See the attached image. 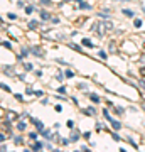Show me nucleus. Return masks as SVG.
<instances>
[{
  "instance_id": "f257e3e1",
  "label": "nucleus",
  "mask_w": 145,
  "mask_h": 152,
  "mask_svg": "<svg viewBox=\"0 0 145 152\" xmlns=\"http://www.w3.org/2000/svg\"><path fill=\"white\" fill-rule=\"evenodd\" d=\"M113 29V24L111 22H96L95 26H93V31L98 32V36H105L108 31H111Z\"/></svg>"
},
{
  "instance_id": "f03ea898",
  "label": "nucleus",
  "mask_w": 145,
  "mask_h": 152,
  "mask_svg": "<svg viewBox=\"0 0 145 152\" xmlns=\"http://www.w3.org/2000/svg\"><path fill=\"white\" fill-rule=\"evenodd\" d=\"M37 26H39V24H37L36 20H31V22H29V29H36Z\"/></svg>"
},
{
  "instance_id": "7ed1b4c3",
  "label": "nucleus",
  "mask_w": 145,
  "mask_h": 152,
  "mask_svg": "<svg viewBox=\"0 0 145 152\" xmlns=\"http://www.w3.org/2000/svg\"><path fill=\"white\" fill-rule=\"evenodd\" d=\"M41 17H42L44 20H47V19H49V14H47V12H44V10H41Z\"/></svg>"
},
{
  "instance_id": "20e7f679",
  "label": "nucleus",
  "mask_w": 145,
  "mask_h": 152,
  "mask_svg": "<svg viewBox=\"0 0 145 152\" xmlns=\"http://www.w3.org/2000/svg\"><path fill=\"white\" fill-rule=\"evenodd\" d=\"M32 53H36L37 56H42V51H41L39 48H32Z\"/></svg>"
},
{
  "instance_id": "39448f33",
  "label": "nucleus",
  "mask_w": 145,
  "mask_h": 152,
  "mask_svg": "<svg viewBox=\"0 0 145 152\" xmlns=\"http://www.w3.org/2000/svg\"><path fill=\"white\" fill-rule=\"evenodd\" d=\"M83 44H85V46H88V48H91V46H93L90 39H83Z\"/></svg>"
},
{
  "instance_id": "423d86ee",
  "label": "nucleus",
  "mask_w": 145,
  "mask_h": 152,
  "mask_svg": "<svg viewBox=\"0 0 145 152\" xmlns=\"http://www.w3.org/2000/svg\"><path fill=\"white\" fill-rule=\"evenodd\" d=\"M34 124H36V127H37L39 130H42V124H41V122H37V120H34Z\"/></svg>"
},
{
  "instance_id": "0eeeda50",
  "label": "nucleus",
  "mask_w": 145,
  "mask_h": 152,
  "mask_svg": "<svg viewBox=\"0 0 145 152\" xmlns=\"http://www.w3.org/2000/svg\"><path fill=\"white\" fill-rule=\"evenodd\" d=\"M17 129H19V130H24V129H26V124H24V122H20V124L17 125Z\"/></svg>"
},
{
  "instance_id": "6e6552de",
  "label": "nucleus",
  "mask_w": 145,
  "mask_h": 152,
  "mask_svg": "<svg viewBox=\"0 0 145 152\" xmlns=\"http://www.w3.org/2000/svg\"><path fill=\"white\" fill-rule=\"evenodd\" d=\"M32 149H34V151H37V149H42V144H41V142H37V144H36Z\"/></svg>"
},
{
  "instance_id": "1a4fd4ad",
  "label": "nucleus",
  "mask_w": 145,
  "mask_h": 152,
  "mask_svg": "<svg viewBox=\"0 0 145 152\" xmlns=\"http://www.w3.org/2000/svg\"><path fill=\"white\" fill-rule=\"evenodd\" d=\"M123 14H125L127 17H132V15H133V14H132V10H123Z\"/></svg>"
},
{
  "instance_id": "9d476101",
  "label": "nucleus",
  "mask_w": 145,
  "mask_h": 152,
  "mask_svg": "<svg viewBox=\"0 0 145 152\" xmlns=\"http://www.w3.org/2000/svg\"><path fill=\"white\" fill-rule=\"evenodd\" d=\"M29 137H31V140H36V139H37V135H36L34 132H32V134H29Z\"/></svg>"
},
{
  "instance_id": "9b49d317",
  "label": "nucleus",
  "mask_w": 145,
  "mask_h": 152,
  "mask_svg": "<svg viewBox=\"0 0 145 152\" xmlns=\"http://www.w3.org/2000/svg\"><path fill=\"white\" fill-rule=\"evenodd\" d=\"M7 15H9V19H10V20H14V19H17V15H15V14H7Z\"/></svg>"
},
{
  "instance_id": "f8f14e48",
  "label": "nucleus",
  "mask_w": 145,
  "mask_h": 152,
  "mask_svg": "<svg viewBox=\"0 0 145 152\" xmlns=\"http://www.w3.org/2000/svg\"><path fill=\"white\" fill-rule=\"evenodd\" d=\"M91 100H93V102H96V103H98V102H100V98H98L96 95H91Z\"/></svg>"
},
{
  "instance_id": "ddd939ff",
  "label": "nucleus",
  "mask_w": 145,
  "mask_h": 152,
  "mask_svg": "<svg viewBox=\"0 0 145 152\" xmlns=\"http://www.w3.org/2000/svg\"><path fill=\"white\" fill-rule=\"evenodd\" d=\"M26 12H27V15H29V14L32 12V7H31V5H29V7H26Z\"/></svg>"
},
{
  "instance_id": "4468645a",
  "label": "nucleus",
  "mask_w": 145,
  "mask_h": 152,
  "mask_svg": "<svg viewBox=\"0 0 145 152\" xmlns=\"http://www.w3.org/2000/svg\"><path fill=\"white\" fill-rule=\"evenodd\" d=\"M14 142H15V144H22V139L20 137H17V139H14Z\"/></svg>"
},
{
  "instance_id": "2eb2a0df",
  "label": "nucleus",
  "mask_w": 145,
  "mask_h": 152,
  "mask_svg": "<svg viewBox=\"0 0 145 152\" xmlns=\"http://www.w3.org/2000/svg\"><path fill=\"white\" fill-rule=\"evenodd\" d=\"M142 26V20H135V27H140Z\"/></svg>"
},
{
  "instance_id": "dca6fc26",
  "label": "nucleus",
  "mask_w": 145,
  "mask_h": 152,
  "mask_svg": "<svg viewBox=\"0 0 145 152\" xmlns=\"http://www.w3.org/2000/svg\"><path fill=\"white\" fill-rule=\"evenodd\" d=\"M5 140V135H4V134H0V142H4Z\"/></svg>"
},
{
  "instance_id": "f3484780",
  "label": "nucleus",
  "mask_w": 145,
  "mask_h": 152,
  "mask_svg": "<svg viewBox=\"0 0 145 152\" xmlns=\"http://www.w3.org/2000/svg\"><path fill=\"white\" fill-rule=\"evenodd\" d=\"M41 2H42V4H49V0H41Z\"/></svg>"
},
{
  "instance_id": "a211bd4d",
  "label": "nucleus",
  "mask_w": 145,
  "mask_h": 152,
  "mask_svg": "<svg viewBox=\"0 0 145 152\" xmlns=\"http://www.w3.org/2000/svg\"><path fill=\"white\" fill-rule=\"evenodd\" d=\"M142 107H144V108H145V103H144V105H142Z\"/></svg>"
},
{
  "instance_id": "6ab92c4d",
  "label": "nucleus",
  "mask_w": 145,
  "mask_h": 152,
  "mask_svg": "<svg viewBox=\"0 0 145 152\" xmlns=\"http://www.w3.org/2000/svg\"><path fill=\"white\" fill-rule=\"evenodd\" d=\"M0 24H2V19H0Z\"/></svg>"
},
{
  "instance_id": "aec40b11",
  "label": "nucleus",
  "mask_w": 145,
  "mask_h": 152,
  "mask_svg": "<svg viewBox=\"0 0 145 152\" xmlns=\"http://www.w3.org/2000/svg\"><path fill=\"white\" fill-rule=\"evenodd\" d=\"M66 2H69V0H66Z\"/></svg>"
}]
</instances>
